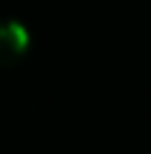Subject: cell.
I'll use <instances>...</instances> for the list:
<instances>
[{"label": "cell", "mask_w": 151, "mask_h": 154, "mask_svg": "<svg viewBox=\"0 0 151 154\" xmlns=\"http://www.w3.org/2000/svg\"><path fill=\"white\" fill-rule=\"evenodd\" d=\"M29 29L14 17H0V66H11L29 51Z\"/></svg>", "instance_id": "1"}]
</instances>
